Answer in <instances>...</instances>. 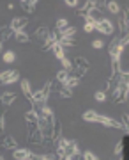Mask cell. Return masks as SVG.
I'll return each mask as SVG.
<instances>
[{
  "instance_id": "cell-1",
  "label": "cell",
  "mask_w": 129,
  "mask_h": 160,
  "mask_svg": "<svg viewBox=\"0 0 129 160\" xmlns=\"http://www.w3.org/2000/svg\"><path fill=\"white\" fill-rule=\"evenodd\" d=\"M108 52H110L112 62H120V55H122V52H124V46L120 45V38H113Z\"/></svg>"
},
{
  "instance_id": "cell-2",
  "label": "cell",
  "mask_w": 129,
  "mask_h": 160,
  "mask_svg": "<svg viewBox=\"0 0 129 160\" xmlns=\"http://www.w3.org/2000/svg\"><path fill=\"white\" fill-rule=\"evenodd\" d=\"M95 30L104 34V36H112L113 34V23L108 18H101L99 22H95Z\"/></svg>"
},
{
  "instance_id": "cell-3",
  "label": "cell",
  "mask_w": 129,
  "mask_h": 160,
  "mask_svg": "<svg viewBox=\"0 0 129 160\" xmlns=\"http://www.w3.org/2000/svg\"><path fill=\"white\" fill-rule=\"evenodd\" d=\"M0 77H2V84L4 86L6 84H14V82L20 80V71L18 69H7V71H2Z\"/></svg>"
},
{
  "instance_id": "cell-4",
  "label": "cell",
  "mask_w": 129,
  "mask_h": 160,
  "mask_svg": "<svg viewBox=\"0 0 129 160\" xmlns=\"http://www.w3.org/2000/svg\"><path fill=\"white\" fill-rule=\"evenodd\" d=\"M95 123H101V125H104V126H110V128H122V125H120V121H117V119H113V118H108V116H97V121Z\"/></svg>"
},
{
  "instance_id": "cell-5",
  "label": "cell",
  "mask_w": 129,
  "mask_h": 160,
  "mask_svg": "<svg viewBox=\"0 0 129 160\" xmlns=\"http://www.w3.org/2000/svg\"><path fill=\"white\" fill-rule=\"evenodd\" d=\"M58 39H60L58 32H57V30H50L48 36H46V39H44V50H51V48L58 43Z\"/></svg>"
},
{
  "instance_id": "cell-6",
  "label": "cell",
  "mask_w": 129,
  "mask_h": 160,
  "mask_svg": "<svg viewBox=\"0 0 129 160\" xmlns=\"http://www.w3.org/2000/svg\"><path fill=\"white\" fill-rule=\"evenodd\" d=\"M12 157H14V160H30L32 151L27 148H16L12 151Z\"/></svg>"
},
{
  "instance_id": "cell-7",
  "label": "cell",
  "mask_w": 129,
  "mask_h": 160,
  "mask_svg": "<svg viewBox=\"0 0 129 160\" xmlns=\"http://www.w3.org/2000/svg\"><path fill=\"white\" fill-rule=\"evenodd\" d=\"M28 23V20L27 18H21V16H16V18H12V22H11V27L12 29V32H18V30H23L25 29V25Z\"/></svg>"
},
{
  "instance_id": "cell-8",
  "label": "cell",
  "mask_w": 129,
  "mask_h": 160,
  "mask_svg": "<svg viewBox=\"0 0 129 160\" xmlns=\"http://www.w3.org/2000/svg\"><path fill=\"white\" fill-rule=\"evenodd\" d=\"M46 100H48V98L43 94V91H41V89H34V91H32L30 103H34V105H43V103H46Z\"/></svg>"
},
{
  "instance_id": "cell-9",
  "label": "cell",
  "mask_w": 129,
  "mask_h": 160,
  "mask_svg": "<svg viewBox=\"0 0 129 160\" xmlns=\"http://www.w3.org/2000/svg\"><path fill=\"white\" fill-rule=\"evenodd\" d=\"M74 153H81V151H80V144H78V141H69V144L66 146V149H64V155L69 158V157L74 155Z\"/></svg>"
},
{
  "instance_id": "cell-10",
  "label": "cell",
  "mask_w": 129,
  "mask_h": 160,
  "mask_svg": "<svg viewBox=\"0 0 129 160\" xmlns=\"http://www.w3.org/2000/svg\"><path fill=\"white\" fill-rule=\"evenodd\" d=\"M2 148H6V149H11V151H14V149L18 148L16 139L12 137V135H6V137L2 139Z\"/></svg>"
},
{
  "instance_id": "cell-11",
  "label": "cell",
  "mask_w": 129,
  "mask_h": 160,
  "mask_svg": "<svg viewBox=\"0 0 129 160\" xmlns=\"http://www.w3.org/2000/svg\"><path fill=\"white\" fill-rule=\"evenodd\" d=\"M16 98H18L16 92H4V94H0V103L2 105H12L16 102Z\"/></svg>"
},
{
  "instance_id": "cell-12",
  "label": "cell",
  "mask_w": 129,
  "mask_h": 160,
  "mask_svg": "<svg viewBox=\"0 0 129 160\" xmlns=\"http://www.w3.org/2000/svg\"><path fill=\"white\" fill-rule=\"evenodd\" d=\"M37 118H39V114H37V110L30 109L25 112V119H27V125H37Z\"/></svg>"
},
{
  "instance_id": "cell-13",
  "label": "cell",
  "mask_w": 129,
  "mask_h": 160,
  "mask_svg": "<svg viewBox=\"0 0 129 160\" xmlns=\"http://www.w3.org/2000/svg\"><path fill=\"white\" fill-rule=\"evenodd\" d=\"M21 9L27 12H34L35 11V6H37V0H21Z\"/></svg>"
},
{
  "instance_id": "cell-14",
  "label": "cell",
  "mask_w": 129,
  "mask_h": 160,
  "mask_svg": "<svg viewBox=\"0 0 129 160\" xmlns=\"http://www.w3.org/2000/svg\"><path fill=\"white\" fill-rule=\"evenodd\" d=\"M20 84H21V92L28 98V100H30V98H32V91H34V89H32V86H30V82H28L27 78H23Z\"/></svg>"
},
{
  "instance_id": "cell-15",
  "label": "cell",
  "mask_w": 129,
  "mask_h": 160,
  "mask_svg": "<svg viewBox=\"0 0 129 160\" xmlns=\"http://www.w3.org/2000/svg\"><path fill=\"white\" fill-rule=\"evenodd\" d=\"M11 36H14V32H12L11 27H0V43L7 41Z\"/></svg>"
},
{
  "instance_id": "cell-16",
  "label": "cell",
  "mask_w": 129,
  "mask_h": 160,
  "mask_svg": "<svg viewBox=\"0 0 129 160\" xmlns=\"http://www.w3.org/2000/svg\"><path fill=\"white\" fill-rule=\"evenodd\" d=\"M14 39H16L18 43H28V41H30V36H28V32H25V30H18V32H14Z\"/></svg>"
},
{
  "instance_id": "cell-17",
  "label": "cell",
  "mask_w": 129,
  "mask_h": 160,
  "mask_svg": "<svg viewBox=\"0 0 129 160\" xmlns=\"http://www.w3.org/2000/svg\"><path fill=\"white\" fill-rule=\"evenodd\" d=\"M97 112H95V110H87V112H83V116H81V118H83V121H87V123H95V121H97Z\"/></svg>"
},
{
  "instance_id": "cell-18",
  "label": "cell",
  "mask_w": 129,
  "mask_h": 160,
  "mask_svg": "<svg viewBox=\"0 0 129 160\" xmlns=\"http://www.w3.org/2000/svg\"><path fill=\"white\" fill-rule=\"evenodd\" d=\"M51 52H53V55H55V57L58 59V61L66 59V50H64V48H62V46L58 45V43H57V45L53 46V48H51Z\"/></svg>"
},
{
  "instance_id": "cell-19",
  "label": "cell",
  "mask_w": 129,
  "mask_h": 160,
  "mask_svg": "<svg viewBox=\"0 0 129 160\" xmlns=\"http://www.w3.org/2000/svg\"><path fill=\"white\" fill-rule=\"evenodd\" d=\"M74 68H81V69H89L90 64L85 57H76L74 59Z\"/></svg>"
},
{
  "instance_id": "cell-20",
  "label": "cell",
  "mask_w": 129,
  "mask_h": 160,
  "mask_svg": "<svg viewBox=\"0 0 129 160\" xmlns=\"http://www.w3.org/2000/svg\"><path fill=\"white\" fill-rule=\"evenodd\" d=\"M48 32H50V29H48V27H39V29L35 30V39H41L43 43H44Z\"/></svg>"
},
{
  "instance_id": "cell-21",
  "label": "cell",
  "mask_w": 129,
  "mask_h": 160,
  "mask_svg": "<svg viewBox=\"0 0 129 160\" xmlns=\"http://www.w3.org/2000/svg\"><path fill=\"white\" fill-rule=\"evenodd\" d=\"M106 9L112 12V14H118V12H120V4L115 2V0H112V2H108L106 4Z\"/></svg>"
},
{
  "instance_id": "cell-22",
  "label": "cell",
  "mask_w": 129,
  "mask_h": 160,
  "mask_svg": "<svg viewBox=\"0 0 129 160\" xmlns=\"http://www.w3.org/2000/svg\"><path fill=\"white\" fill-rule=\"evenodd\" d=\"M2 59H4V62L6 64H12L14 62V59H16V53H14L12 50H7V52H4Z\"/></svg>"
},
{
  "instance_id": "cell-23",
  "label": "cell",
  "mask_w": 129,
  "mask_h": 160,
  "mask_svg": "<svg viewBox=\"0 0 129 160\" xmlns=\"http://www.w3.org/2000/svg\"><path fill=\"white\" fill-rule=\"evenodd\" d=\"M74 32H76L74 27H67V29H64L62 32H58V36L64 38V39H66V38H74Z\"/></svg>"
},
{
  "instance_id": "cell-24",
  "label": "cell",
  "mask_w": 129,
  "mask_h": 160,
  "mask_svg": "<svg viewBox=\"0 0 129 160\" xmlns=\"http://www.w3.org/2000/svg\"><path fill=\"white\" fill-rule=\"evenodd\" d=\"M69 77H71V75H69V71H66V69H60V71L57 73V80H58L60 84H66Z\"/></svg>"
},
{
  "instance_id": "cell-25",
  "label": "cell",
  "mask_w": 129,
  "mask_h": 160,
  "mask_svg": "<svg viewBox=\"0 0 129 160\" xmlns=\"http://www.w3.org/2000/svg\"><path fill=\"white\" fill-rule=\"evenodd\" d=\"M83 30L87 32V34H92V32L95 30V22H92V20H85Z\"/></svg>"
},
{
  "instance_id": "cell-26",
  "label": "cell",
  "mask_w": 129,
  "mask_h": 160,
  "mask_svg": "<svg viewBox=\"0 0 129 160\" xmlns=\"http://www.w3.org/2000/svg\"><path fill=\"white\" fill-rule=\"evenodd\" d=\"M80 84V78H76V77H69L67 78V82L64 84L66 87H69V89H73V87H76Z\"/></svg>"
},
{
  "instance_id": "cell-27",
  "label": "cell",
  "mask_w": 129,
  "mask_h": 160,
  "mask_svg": "<svg viewBox=\"0 0 129 160\" xmlns=\"http://www.w3.org/2000/svg\"><path fill=\"white\" fill-rule=\"evenodd\" d=\"M69 25H67V20L66 18H60L58 22H57V32H62L64 29H67Z\"/></svg>"
},
{
  "instance_id": "cell-28",
  "label": "cell",
  "mask_w": 129,
  "mask_h": 160,
  "mask_svg": "<svg viewBox=\"0 0 129 160\" xmlns=\"http://www.w3.org/2000/svg\"><path fill=\"white\" fill-rule=\"evenodd\" d=\"M94 100H95V102H99V103L106 102V92H104V91H97L94 94Z\"/></svg>"
},
{
  "instance_id": "cell-29",
  "label": "cell",
  "mask_w": 129,
  "mask_h": 160,
  "mask_svg": "<svg viewBox=\"0 0 129 160\" xmlns=\"http://www.w3.org/2000/svg\"><path fill=\"white\" fill-rule=\"evenodd\" d=\"M60 96H62V98H71V96H73V89H69V87L62 86V89H60Z\"/></svg>"
},
{
  "instance_id": "cell-30",
  "label": "cell",
  "mask_w": 129,
  "mask_h": 160,
  "mask_svg": "<svg viewBox=\"0 0 129 160\" xmlns=\"http://www.w3.org/2000/svg\"><path fill=\"white\" fill-rule=\"evenodd\" d=\"M81 157H83V160H99V157H97V155H94L92 151H85Z\"/></svg>"
},
{
  "instance_id": "cell-31",
  "label": "cell",
  "mask_w": 129,
  "mask_h": 160,
  "mask_svg": "<svg viewBox=\"0 0 129 160\" xmlns=\"http://www.w3.org/2000/svg\"><path fill=\"white\" fill-rule=\"evenodd\" d=\"M41 91H43V94H44L46 98L50 96V91H51V82H46V84H44V87H43Z\"/></svg>"
},
{
  "instance_id": "cell-32",
  "label": "cell",
  "mask_w": 129,
  "mask_h": 160,
  "mask_svg": "<svg viewBox=\"0 0 129 160\" xmlns=\"http://www.w3.org/2000/svg\"><path fill=\"white\" fill-rule=\"evenodd\" d=\"M92 46H94L95 50H101L103 46H104V43H103L101 39H94V41H92Z\"/></svg>"
},
{
  "instance_id": "cell-33",
  "label": "cell",
  "mask_w": 129,
  "mask_h": 160,
  "mask_svg": "<svg viewBox=\"0 0 129 160\" xmlns=\"http://www.w3.org/2000/svg\"><path fill=\"white\" fill-rule=\"evenodd\" d=\"M30 160H46L44 155H37V153H32V157H30Z\"/></svg>"
},
{
  "instance_id": "cell-34",
  "label": "cell",
  "mask_w": 129,
  "mask_h": 160,
  "mask_svg": "<svg viewBox=\"0 0 129 160\" xmlns=\"http://www.w3.org/2000/svg\"><path fill=\"white\" fill-rule=\"evenodd\" d=\"M64 4H66L67 7H76V6H78V2H76V0H66Z\"/></svg>"
},
{
  "instance_id": "cell-35",
  "label": "cell",
  "mask_w": 129,
  "mask_h": 160,
  "mask_svg": "<svg viewBox=\"0 0 129 160\" xmlns=\"http://www.w3.org/2000/svg\"><path fill=\"white\" fill-rule=\"evenodd\" d=\"M4 128H6V119H4V116L0 114V133L4 132Z\"/></svg>"
},
{
  "instance_id": "cell-36",
  "label": "cell",
  "mask_w": 129,
  "mask_h": 160,
  "mask_svg": "<svg viewBox=\"0 0 129 160\" xmlns=\"http://www.w3.org/2000/svg\"><path fill=\"white\" fill-rule=\"evenodd\" d=\"M69 160H83V157H81V153H74L69 157Z\"/></svg>"
},
{
  "instance_id": "cell-37",
  "label": "cell",
  "mask_w": 129,
  "mask_h": 160,
  "mask_svg": "<svg viewBox=\"0 0 129 160\" xmlns=\"http://www.w3.org/2000/svg\"><path fill=\"white\" fill-rule=\"evenodd\" d=\"M120 153H122V142H118L115 146V155H120Z\"/></svg>"
},
{
  "instance_id": "cell-38",
  "label": "cell",
  "mask_w": 129,
  "mask_h": 160,
  "mask_svg": "<svg viewBox=\"0 0 129 160\" xmlns=\"http://www.w3.org/2000/svg\"><path fill=\"white\" fill-rule=\"evenodd\" d=\"M0 86H4V84H2V77H0Z\"/></svg>"
},
{
  "instance_id": "cell-39",
  "label": "cell",
  "mask_w": 129,
  "mask_h": 160,
  "mask_svg": "<svg viewBox=\"0 0 129 160\" xmlns=\"http://www.w3.org/2000/svg\"><path fill=\"white\" fill-rule=\"evenodd\" d=\"M0 52H2V43H0Z\"/></svg>"
}]
</instances>
